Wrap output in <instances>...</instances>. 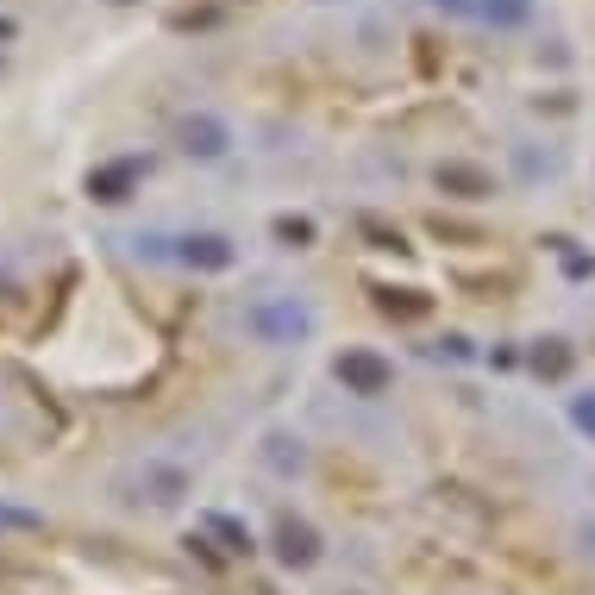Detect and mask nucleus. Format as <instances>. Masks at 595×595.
<instances>
[{"mask_svg": "<svg viewBox=\"0 0 595 595\" xmlns=\"http://www.w3.org/2000/svg\"><path fill=\"white\" fill-rule=\"evenodd\" d=\"M257 326H264V332H301L307 320L295 314V307H264V314H257Z\"/></svg>", "mask_w": 595, "mask_h": 595, "instance_id": "423d86ee", "label": "nucleus"}, {"mask_svg": "<svg viewBox=\"0 0 595 595\" xmlns=\"http://www.w3.org/2000/svg\"><path fill=\"white\" fill-rule=\"evenodd\" d=\"M339 383L351 389V395H383L389 389V364L376 351H345L339 357Z\"/></svg>", "mask_w": 595, "mask_h": 595, "instance_id": "f257e3e1", "label": "nucleus"}, {"mask_svg": "<svg viewBox=\"0 0 595 595\" xmlns=\"http://www.w3.org/2000/svg\"><path fill=\"white\" fill-rule=\"evenodd\" d=\"M276 552H282V564H314V558H320L314 527H301V520H282V527H276Z\"/></svg>", "mask_w": 595, "mask_h": 595, "instance_id": "f03ea898", "label": "nucleus"}, {"mask_svg": "<svg viewBox=\"0 0 595 595\" xmlns=\"http://www.w3.org/2000/svg\"><path fill=\"white\" fill-rule=\"evenodd\" d=\"M577 420H583V426H589V433H595V401H589V395L577 401Z\"/></svg>", "mask_w": 595, "mask_h": 595, "instance_id": "6e6552de", "label": "nucleus"}, {"mask_svg": "<svg viewBox=\"0 0 595 595\" xmlns=\"http://www.w3.org/2000/svg\"><path fill=\"white\" fill-rule=\"evenodd\" d=\"M182 257H188V264H201V270H226L232 264V245H226V238H188Z\"/></svg>", "mask_w": 595, "mask_h": 595, "instance_id": "20e7f679", "label": "nucleus"}, {"mask_svg": "<svg viewBox=\"0 0 595 595\" xmlns=\"http://www.w3.org/2000/svg\"><path fill=\"white\" fill-rule=\"evenodd\" d=\"M132 176H138V163H113V170H101V176H88V188H94V201H126V188H132Z\"/></svg>", "mask_w": 595, "mask_h": 595, "instance_id": "7ed1b4c3", "label": "nucleus"}, {"mask_svg": "<svg viewBox=\"0 0 595 595\" xmlns=\"http://www.w3.org/2000/svg\"><path fill=\"white\" fill-rule=\"evenodd\" d=\"M539 370H545V376H564V370H570V351H558V345L539 351Z\"/></svg>", "mask_w": 595, "mask_h": 595, "instance_id": "0eeeda50", "label": "nucleus"}, {"mask_svg": "<svg viewBox=\"0 0 595 595\" xmlns=\"http://www.w3.org/2000/svg\"><path fill=\"white\" fill-rule=\"evenodd\" d=\"M182 138H188V151H201V157H213V151H220V126H207V119H188V126H182Z\"/></svg>", "mask_w": 595, "mask_h": 595, "instance_id": "39448f33", "label": "nucleus"}]
</instances>
